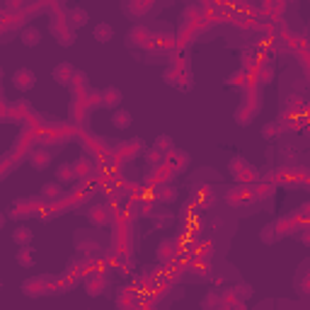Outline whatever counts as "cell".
Here are the masks:
<instances>
[{"label":"cell","instance_id":"cell-1","mask_svg":"<svg viewBox=\"0 0 310 310\" xmlns=\"http://www.w3.org/2000/svg\"><path fill=\"white\" fill-rule=\"evenodd\" d=\"M230 172H233V177L240 182V184H247V182H255L257 180V167H252L247 160H242V158H233L228 162Z\"/></svg>","mask_w":310,"mask_h":310},{"label":"cell","instance_id":"cell-2","mask_svg":"<svg viewBox=\"0 0 310 310\" xmlns=\"http://www.w3.org/2000/svg\"><path fill=\"white\" fill-rule=\"evenodd\" d=\"M12 85H15L20 92H30L32 88L37 85V75H34V70L17 68V70H15V75H12Z\"/></svg>","mask_w":310,"mask_h":310},{"label":"cell","instance_id":"cell-3","mask_svg":"<svg viewBox=\"0 0 310 310\" xmlns=\"http://www.w3.org/2000/svg\"><path fill=\"white\" fill-rule=\"evenodd\" d=\"M252 196H255V189L252 187H247V184H238L235 189L228 191V204H233V206H240V204H247V201H252Z\"/></svg>","mask_w":310,"mask_h":310},{"label":"cell","instance_id":"cell-4","mask_svg":"<svg viewBox=\"0 0 310 310\" xmlns=\"http://www.w3.org/2000/svg\"><path fill=\"white\" fill-rule=\"evenodd\" d=\"M51 32H53V37H56V41H61L63 46H70L73 44V27H70L66 20H53V24H51Z\"/></svg>","mask_w":310,"mask_h":310},{"label":"cell","instance_id":"cell-5","mask_svg":"<svg viewBox=\"0 0 310 310\" xmlns=\"http://www.w3.org/2000/svg\"><path fill=\"white\" fill-rule=\"evenodd\" d=\"M22 291H24V296H30V298H39V296H44V293L49 291V286H46V279L32 276V279H27L22 284Z\"/></svg>","mask_w":310,"mask_h":310},{"label":"cell","instance_id":"cell-6","mask_svg":"<svg viewBox=\"0 0 310 310\" xmlns=\"http://www.w3.org/2000/svg\"><path fill=\"white\" fill-rule=\"evenodd\" d=\"M51 75H53V80L59 82V85H70V82H73V78L78 75V70L73 68L70 63H59V66L53 68V73H51Z\"/></svg>","mask_w":310,"mask_h":310},{"label":"cell","instance_id":"cell-7","mask_svg":"<svg viewBox=\"0 0 310 310\" xmlns=\"http://www.w3.org/2000/svg\"><path fill=\"white\" fill-rule=\"evenodd\" d=\"M165 160H167V167H170L172 172H180L189 165V155H187L184 150H170Z\"/></svg>","mask_w":310,"mask_h":310},{"label":"cell","instance_id":"cell-8","mask_svg":"<svg viewBox=\"0 0 310 310\" xmlns=\"http://www.w3.org/2000/svg\"><path fill=\"white\" fill-rule=\"evenodd\" d=\"M88 218H90L95 226H107V223L111 220L109 206H104V204H100V206H92L90 213H88Z\"/></svg>","mask_w":310,"mask_h":310},{"label":"cell","instance_id":"cell-9","mask_svg":"<svg viewBox=\"0 0 310 310\" xmlns=\"http://www.w3.org/2000/svg\"><path fill=\"white\" fill-rule=\"evenodd\" d=\"M30 162H32V167H34V170H46V167L51 165L49 150H44V148L32 150V153H30Z\"/></svg>","mask_w":310,"mask_h":310},{"label":"cell","instance_id":"cell-10","mask_svg":"<svg viewBox=\"0 0 310 310\" xmlns=\"http://www.w3.org/2000/svg\"><path fill=\"white\" fill-rule=\"evenodd\" d=\"M119 102H121V90H119V88H104V90H102V107L117 111Z\"/></svg>","mask_w":310,"mask_h":310},{"label":"cell","instance_id":"cell-11","mask_svg":"<svg viewBox=\"0 0 310 310\" xmlns=\"http://www.w3.org/2000/svg\"><path fill=\"white\" fill-rule=\"evenodd\" d=\"M131 124H133V117H131V111H126V109H117L114 114H111V126H114V129L124 131V129H129Z\"/></svg>","mask_w":310,"mask_h":310},{"label":"cell","instance_id":"cell-12","mask_svg":"<svg viewBox=\"0 0 310 310\" xmlns=\"http://www.w3.org/2000/svg\"><path fill=\"white\" fill-rule=\"evenodd\" d=\"M20 39H22V44L24 46H39V41H41V32H39V27H24L22 30V34H20Z\"/></svg>","mask_w":310,"mask_h":310},{"label":"cell","instance_id":"cell-13","mask_svg":"<svg viewBox=\"0 0 310 310\" xmlns=\"http://www.w3.org/2000/svg\"><path fill=\"white\" fill-rule=\"evenodd\" d=\"M41 196L46 201H59L63 196V189H61V182H46L41 187Z\"/></svg>","mask_w":310,"mask_h":310},{"label":"cell","instance_id":"cell-14","mask_svg":"<svg viewBox=\"0 0 310 310\" xmlns=\"http://www.w3.org/2000/svg\"><path fill=\"white\" fill-rule=\"evenodd\" d=\"M32 238H34V233H32L27 226H17V228L12 230V242H17L20 247H24V245H30Z\"/></svg>","mask_w":310,"mask_h":310},{"label":"cell","instance_id":"cell-15","mask_svg":"<svg viewBox=\"0 0 310 310\" xmlns=\"http://www.w3.org/2000/svg\"><path fill=\"white\" fill-rule=\"evenodd\" d=\"M75 165H70V162H61L59 167H56V182H73L75 180Z\"/></svg>","mask_w":310,"mask_h":310},{"label":"cell","instance_id":"cell-16","mask_svg":"<svg viewBox=\"0 0 310 310\" xmlns=\"http://www.w3.org/2000/svg\"><path fill=\"white\" fill-rule=\"evenodd\" d=\"M104 286H107V279H104L102 274H95V276H90V279H88V284H85V289H88V293H90V296H100L102 291H104Z\"/></svg>","mask_w":310,"mask_h":310},{"label":"cell","instance_id":"cell-17","mask_svg":"<svg viewBox=\"0 0 310 310\" xmlns=\"http://www.w3.org/2000/svg\"><path fill=\"white\" fill-rule=\"evenodd\" d=\"M148 39H150V32L148 30H143V27H133V30L129 32V44L133 46H146L148 44Z\"/></svg>","mask_w":310,"mask_h":310},{"label":"cell","instance_id":"cell-18","mask_svg":"<svg viewBox=\"0 0 310 310\" xmlns=\"http://www.w3.org/2000/svg\"><path fill=\"white\" fill-rule=\"evenodd\" d=\"M175 255H177V242L172 240V238L162 240V242H160V247H158V257H160L162 262H167V260H172Z\"/></svg>","mask_w":310,"mask_h":310},{"label":"cell","instance_id":"cell-19","mask_svg":"<svg viewBox=\"0 0 310 310\" xmlns=\"http://www.w3.org/2000/svg\"><path fill=\"white\" fill-rule=\"evenodd\" d=\"M68 24L73 27V30H75V27H78V30L85 27V24H88V12L82 10V8H73L70 15H68Z\"/></svg>","mask_w":310,"mask_h":310},{"label":"cell","instance_id":"cell-20","mask_svg":"<svg viewBox=\"0 0 310 310\" xmlns=\"http://www.w3.org/2000/svg\"><path fill=\"white\" fill-rule=\"evenodd\" d=\"M92 34H95V39L97 41L104 44V41H109L111 37H114V30H111V24H107V22H100V24L92 30Z\"/></svg>","mask_w":310,"mask_h":310},{"label":"cell","instance_id":"cell-21","mask_svg":"<svg viewBox=\"0 0 310 310\" xmlns=\"http://www.w3.org/2000/svg\"><path fill=\"white\" fill-rule=\"evenodd\" d=\"M138 148H140V140H131V143H121L119 146V150H117V155L119 158H133L136 153H138Z\"/></svg>","mask_w":310,"mask_h":310},{"label":"cell","instance_id":"cell-22","mask_svg":"<svg viewBox=\"0 0 310 310\" xmlns=\"http://www.w3.org/2000/svg\"><path fill=\"white\" fill-rule=\"evenodd\" d=\"M201 308H204V310H226V305H223V298H220V296L209 293L206 298L201 300Z\"/></svg>","mask_w":310,"mask_h":310},{"label":"cell","instance_id":"cell-23","mask_svg":"<svg viewBox=\"0 0 310 310\" xmlns=\"http://www.w3.org/2000/svg\"><path fill=\"white\" fill-rule=\"evenodd\" d=\"M70 85H73V90H75V97L82 100V95H85V90H88V78H85V73H78Z\"/></svg>","mask_w":310,"mask_h":310},{"label":"cell","instance_id":"cell-24","mask_svg":"<svg viewBox=\"0 0 310 310\" xmlns=\"http://www.w3.org/2000/svg\"><path fill=\"white\" fill-rule=\"evenodd\" d=\"M276 235H279V233H276V226H274V223H267V226L262 228V242H264V245L274 242L276 240Z\"/></svg>","mask_w":310,"mask_h":310},{"label":"cell","instance_id":"cell-25","mask_svg":"<svg viewBox=\"0 0 310 310\" xmlns=\"http://www.w3.org/2000/svg\"><path fill=\"white\" fill-rule=\"evenodd\" d=\"M75 165V172L80 175V177H90L92 175V162L88 160V158H80L78 162H73Z\"/></svg>","mask_w":310,"mask_h":310},{"label":"cell","instance_id":"cell-26","mask_svg":"<svg viewBox=\"0 0 310 310\" xmlns=\"http://www.w3.org/2000/svg\"><path fill=\"white\" fill-rule=\"evenodd\" d=\"M17 262H20L22 267H34V250H30V247L20 250L17 252Z\"/></svg>","mask_w":310,"mask_h":310},{"label":"cell","instance_id":"cell-27","mask_svg":"<svg viewBox=\"0 0 310 310\" xmlns=\"http://www.w3.org/2000/svg\"><path fill=\"white\" fill-rule=\"evenodd\" d=\"M252 296V286H247V284H238L235 286V291H233V298H250Z\"/></svg>","mask_w":310,"mask_h":310},{"label":"cell","instance_id":"cell-28","mask_svg":"<svg viewBox=\"0 0 310 310\" xmlns=\"http://www.w3.org/2000/svg\"><path fill=\"white\" fill-rule=\"evenodd\" d=\"M146 158H148L150 165H162V162H165V155H162L158 148H150L148 153H146Z\"/></svg>","mask_w":310,"mask_h":310},{"label":"cell","instance_id":"cell-29","mask_svg":"<svg viewBox=\"0 0 310 310\" xmlns=\"http://www.w3.org/2000/svg\"><path fill=\"white\" fill-rule=\"evenodd\" d=\"M274 226H276V233H279V235H289L291 228H293V220H291V218H281V220H276Z\"/></svg>","mask_w":310,"mask_h":310},{"label":"cell","instance_id":"cell-30","mask_svg":"<svg viewBox=\"0 0 310 310\" xmlns=\"http://www.w3.org/2000/svg\"><path fill=\"white\" fill-rule=\"evenodd\" d=\"M153 148H158L160 153H162V150H167V153H170V150H175V146H172L170 136H160V138L155 140V146H153Z\"/></svg>","mask_w":310,"mask_h":310},{"label":"cell","instance_id":"cell-31","mask_svg":"<svg viewBox=\"0 0 310 310\" xmlns=\"http://www.w3.org/2000/svg\"><path fill=\"white\" fill-rule=\"evenodd\" d=\"M262 136L264 138H276L279 136V124H264L262 126Z\"/></svg>","mask_w":310,"mask_h":310},{"label":"cell","instance_id":"cell-32","mask_svg":"<svg viewBox=\"0 0 310 310\" xmlns=\"http://www.w3.org/2000/svg\"><path fill=\"white\" fill-rule=\"evenodd\" d=\"M155 199H158V201H172V199H175V191H172L170 187H160L158 194H155Z\"/></svg>","mask_w":310,"mask_h":310},{"label":"cell","instance_id":"cell-33","mask_svg":"<svg viewBox=\"0 0 310 310\" xmlns=\"http://www.w3.org/2000/svg\"><path fill=\"white\" fill-rule=\"evenodd\" d=\"M286 104H289V109H291V117H293V111L303 109V100H300L298 95H291V97H289V102H286Z\"/></svg>","mask_w":310,"mask_h":310},{"label":"cell","instance_id":"cell-34","mask_svg":"<svg viewBox=\"0 0 310 310\" xmlns=\"http://www.w3.org/2000/svg\"><path fill=\"white\" fill-rule=\"evenodd\" d=\"M303 242H305V245H310V230H303Z\"/></svg>","mask_w":310,"mask_h":310}]
</instances>
